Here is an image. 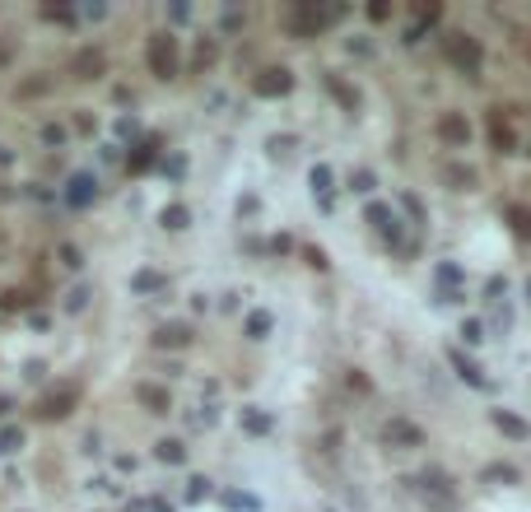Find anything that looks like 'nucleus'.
<instances>
[{
    "label": "nucleus",
    "instance_id": "nucleus-9",
    "mask_svg": "<svg viewBox=\"0 0 531 512\" xmlns=\"http://www.w3.org/2000/svg\"><path fill=\"white\" fill-rule=\"evenodd\" d=\"M89 196H94V182H89V177H75V182H70V205H89Z\"/></svg>",
    "mask_w": 531,
    "mask_h": 512
},
{
    "label": "nucleus",
    "instance_id": "nucleus-8",
    "mask_svg": "<svg viewBox=\"0 0 531 512\" xmlns=\"http://www.w3.org/2000/svg\"><path fill=\"white\" fill-rule=\"evenodd\" d=\"M154 340H158V345H187V340H191V331H187V326H163Z\"/></svg>",
    "mask_w": 531,
    "mask_h": 512
},
{
    "label": "nucleus",
    "instance_id": "nucleus-10",
    "mask_svg": "<svg viewBox=\"0 0 531 512\" xmlns=\"http://www.w3.org/2000/svg\"><path fill=\"white\" fill-rule=\"evenodd\" d=\"M140 401H145V405H154V410H168V391H158V387H140Z\"/></svg>",
    "mask_w": 531,
    "mask_h": 512
},
{
    "label": "nucleus",
    "instance_id": "nucleus-16",
    "mask_svg": "<svg viewBox=\"0 0 531 512\" xmlns=\"http://www.w3.org/2000/svg\"><path fill=\"white\" fill-rule=\"evenodd\" d=\"M243 419H247V429H256V433H266V429H270V419H266V415H256V410H247Z\"/></svg>",
    "mask_w": 531,
    "mask_h": 512
},
{
    "label": "nucleus",
    "instance_id": "nucleus-4",
    "mask_svg": "<svg viewBox=\"0 0 531 512\" xmlns=\"http://www.w3.org/2000/svg\"><path fill=\"white\" fill-rule=\"evenodd\" d=\"M452 56H457V65H466L471 75L480 70V47L475 42H452Z\"/></svg>",
    "mask_w": 531,
    "mask_h": 512
},
{
    "label": "nucleus",
    "instance_id": "nucleus-6",
    "mask_svg": "<svg viewBox=\"0 0 531 512\" xmlns=\"http://www.w3.org/2000/svg\"><path fill=\"white\" fill-rule=\"evenodd\" d=\"M452 368L461 372V377H466L471 387H489V382H484V372L475 368V363H471V358H461V354H457V349H452Z\"/></svg>",
    "mask_w": 531,
    "mask_h": 512
},
{
    "label": "nucleus",
    "instance_id": "nucleus-3",
    "mask_svg": "<svg viewBox=\"0 0 531 512\" xmlns=\"http://www.w3.org/2000/svg\"><path fill=\"white\" fill-rule=\"evenodd\" d=\"M438 135L448 140V144H466V140H471V126L461 122V117H452V112H448V117L438 122Z\"/></svg>",
    "mask_w": 531,
    "mask_h": 512
},
{
    "label": "nucleus",
    "instance_id": "nucleus-15",
    "mask_svg": "<svg viewBox=\"0 0 531 512\" xmlns=\"http://www.w3.org/2000/svg\"><path fill=\"white\" fill-rule=\"evenodd\" d=\"M158 456L163 461H182V443H158Z\"/></svg>",
    "mask_w": 531,
    "mask_h": 512
},
{
    "label": "nucleus",
    "instance_id": "nucleus-13",
    "mask_svg": "<svg viewBox=\"0 0 531 512\" xmlns=\"http://www.w3.org/2000/svg\"><path fill=\"white\" fill-rule=\"evenodd\" d=\"M266 326H270V317H266V312H252V317H247V336H252V340H261Z\"/></svg>",
    "mask_w": 531,
    "mask_h": 512
},
{
    "label": "nucleus",
    "instance_id": "nucleus-17",
    "mask_svg": "<svg viewBox=\"0 0 531 512\" xmlns=\"http://www.w3.org/2000/svg\"><path fill=\"white\" fill-rule=\"evenodd\" d=\"M350 186H354V191H373V172H354Z\"/></svg>",
    "mask_w": 531,
    "mask_h": 512
},
{
    "label": "nucleus",
    "instance_id": "nucleus-12",
    "mask_svg": "<svg viewBox=\"0 0 531 512\" xmlns=\"http://www.w3.org/2000/svg\"><path fill=\"white\" fill-rule=\"evenodd\" d=\"M75 401V391H61V396H51L47 405H42V415H65V405Z\"/></svg>",
    "mask_w": 531,
    "mask_h": 512
},
{
    "label": "nucleus",
    "instance_id": "nucleus-18",
    "mask_svg": "<svg viewBox=\"0 0 531 512\" xmlns=\"http://www.w3.org/2000/svg\"><path fill=\"white\" fill-rule=\"evenodd\" d=\"M461 336H466L471 345H475V340H484V336H480V326H475V322H466V326H461Z\"/></svg>",
    "mask_w": 531,
    "mask_h": 512
},
{
    "label": "nucleus",
    "instance_id": "nucleus-5",
    "mask_svg": "<svg viewBox=\"0 0 531 512\" xmlns=\"http://www.w3.org/2000/svg\"><path fill=\"white\" fill-rule=\"evenodd\" d=\"M494 424H499L508 438H527L531 429H527V419H517V415H508V410H494Z\"/></svg>",
    "mask_w": 531,
    "mask_h": 512
},
{
    "label": "nucleus",
    "instance_id": "nucleus-7",
    "mask_svg": "<svg viewBox=\"0 0 531 512\" xmlns=\"http://www.w3.org/2000/svg\"><path fill=\"white\" fill-rule=\"evenodd\" d=\"M387 438H396V443L415 447V443H420V429H415V424H406V419H396V424H387Z\"/></svg>",
    "mask_w": 531,
    "mask_h": 512
},
{
    "label": "nucleus",
    "instance_id": "nucleus-14",
    "mask_svg": "<svg viewBox=\"0 0 531 512\" xmlns=\"http://www.w3.org/2000/svg\"><path fill=\"white\" fill-rule=\"evenodd\" d=\"M484 475H489V480H508V484H517V470H513V465H489Z\"/></svg>",
    "mask_w": 531,
    "mask_h": 512
},
{
    "label": "nucleus",
    "instance_id": "nucleus-19",
    "mask_svg": "<svg viewBox=\"0 0 531 512\" xmlns=\"http://www.w3.org/2000/svg\"><path fill=\"white\" fill-rule=\"evenodd\" d=\"M527 294H531V279H527Z\"/></svg>",
    "mask_w": 531,
    "mask_h": 512
},
{
    "label": "nucleus",
    "instance_id": "nucleus-11",
    "mask_svg": "<svg viewBox=\"0 0 531 512\" xmlns=\"http://www.w3.org/2000/svg\"><path fill=\"white\" fill-rule=\"evenodd\" d=\"M163 229H187V210H182V205H168V210H163Z\"/></svg>",
    "mask_w": 531,
    "mask_h": 512
},
{
    "label": "nucleus",
    "instance_id": "nucleus-1",
    "mask_svg": "<svg viewBox=\"0 0 531 512\" xmlns=\"http://www.w3.org/2000/svg\"><path fill=\"white\" fill-rule=\"evenodd\" d=\"M149 65H154V75H163V79H168L172 70H177V42H172L168 33L149 42Z\"/></svg>",
    "mask_w": 531,
    "mask_h": 512
},
{
    "label": "nucleus",
    "instance_id": "nucleus-2",
    "mask_svg": "<svg viewBox=\"0 0 531 512\" xmlns=\"http://www.w3.org/2000/svg\"><path fill=\"white\" fill-rule=\"evenodd\" d=\"M289 84H294V79H289V70H266V75L256 79L252 89L266 93V98H275V93H289Z\"/></svg>",
    "mask_w": 531,
    "mask_h": 512
}]
</instances>
